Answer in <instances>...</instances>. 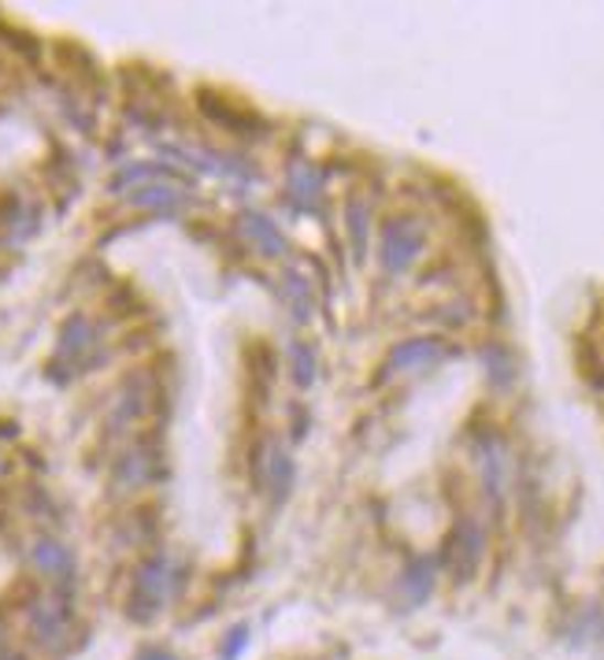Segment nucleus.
Masks as SVG:
<instances>
[{"instance_id": "1", "label": "nucleus", "mask_w": 604, "mask_h": 660, "mask_svg": "<svg viewBox=\"0 0 604 660\" xmlns=\"http://www.w3.org/2000/svg\"><path fill=\"white\" fill-rule=\"evenodd\" d=\"M419 246H423V238H419L416 223L393 219L390 227L382 230V263L390 271H401V268H408V263H412Z\"/></svg>"}, {"instance_id": "2", "label": "nucleus", "mask_w": 604, "mask_h": 660, "mask_svg": "<svg viewBox=\"0 0 604 660\" xmlns=\"http://www.w3.org/2000/svg\"><path fill=\"white\" fill-rule=\"evenodd\" d=\"M438 357H442V345H438L434 338H416V342H408L393 353L390 368H419V364L438 360Z\"/></svg>"}, {"instance_id": "3", "label": "nucleus", "mask_w": 604, "mask_h": 660, "mask_svg": "<svg viewBox=\"0 0 604 660\" xmlns=\"http://www.w3.org/2000/svg\"><path fill=\"white\" fill-rule=\"evenodd\" d=\"M245 230H249L252 241H260L263 252H282V235L263 216H249V219H245Z\"/></svg>"}, {"instance_id": "4", "label": "nucleus", "mask_w": 604, "mask_h": 660, "mask_svg": "<svg viewBox=\"0 0 604 660\" xmlns=\"http://www.w3.org/2000/svg\"><path fill=\"white\" fill-rule=\"evenodd\" d=\"M430 586H434V575H430V564H416L412 572L405 575V597H408V602H412V605L427 602Z\"/></svg>"}, {"instance_id": "5", "label": "nucleus", "mask_w": 604, "mask_h": 660, "mask_svg": "<svg viewBox=\"0 0 604 660\" xmlns=\"http://www.w3.org/2000/svg\"><path fill=\"white\" fill-rule=\"evenodd\" d=\"M141 594H145L149 602H163V594H168V567L163 564L145 567V575H141Z\"/></svg>"}, {"instance_id": "6", "label": "nucleus", "mask_w": 604, "mask_h": 660, "mask_svg": "<svg viewBox=\"0 0 604 660\" xmlns=\"http://www.w3.org/2000/svg\"><path fill=\"white\" fill-rule=\"evenodd\" d=\"M293 357H296V379H301V382H312V360H309V349H304V345H293Z\"/></svg>"}, {"instance_id": "7", "label": "nucleus", "mask_w": 604, "mask_h": 660, "mask_svg": "<svg viewBox=\"0 0 604 660\" xmlns=\"http://www.w3.org/2000/svg\"><path fill=\"white\" fill-rule=\"evenodd\" d=\"M245 642H249V631H245V627H238V631L230 635V642L223 646V657H227V660H234V657H238L241 649H245Z\"/></svg>"}, {"instance_id": "8", "label": "nucleus", "mask_w": 604, "mask_h": 660, "mask_svg": "<svg viewBox=\"0 0 604 660\" xmlns=\"http://www.w3.org/2000/svg\"><path fill=\"white\" fill-rule=\"evenodd\" d=\"M145 660H171V657H145Z\"/></svg>"}]
</instances>
